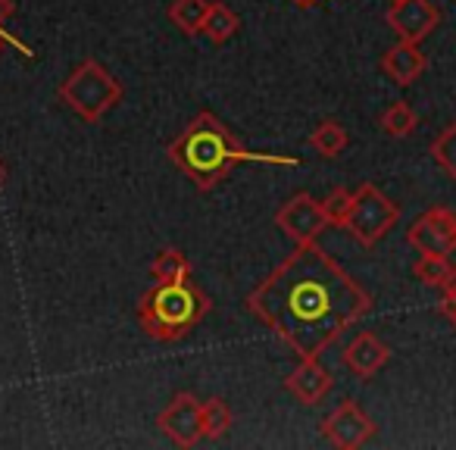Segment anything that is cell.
Returning <instances> with one entry per match:
<instances>
[{
    "label": "cell",
    "mask_w": 456,
    "mask_h": 450,
    "mask_svg": "<svg viewBox=\"0 0 456 450\" xmlns=\"http://www.w3.org/2000/svg\"><path fill=\"white\" fill-rule=\"evenodd\" d=\"M151 279L157 285H169V282H188L191 279V260L178 248H163L157 260L151 263Z\"/></svg>",
    "instance_id": "cell-15"
},
{
    "label": "cell",
    "mask_w": 456,
    "mask_h": 450,
    "mask_svg": "<svg viewBox=\"0 0 456 450\" xmlns=\"http://www.w3.org/2000/svg\"><path fill=\"white\" fill-rule=\"evenodd\" d=\"M447 319H450V323H453V325H456V313H450V316H447Z\"/></svg>",
    "instance_id": "cell-27"
},
{
    "label": "cell",
    "mask_w": 456,
    "mask_h": 450,
    "mask_svg": "<svg viewBox=\"0 0 456 450\" xmlns=\"http://www.w3.org/2000/svg\"><path fill=\"white\" fill-rule=\"evenodd\" d=\"M375 435V422L366 416L356 400H341L329 416L322 419V438L338 450H356Z\"/></svg>",
    "instance_id": "cell-8"
},
{
    "label": "cell",
    "mask_w": 456,
    "mask_h": 450,
    "mask_svg": "<svg viewBox=\"0 0 456 450\" xmlns=\"http://www.w3.org/2000/svg\"><path fill=\"white\" fill-rule=\"evenodd\" d=\"M444 298H441V313L444 316H450V313H456V266L453 273H450V279L444 282Z\"/></svg>",
    "instance_id": "cell-23"
},
{
    "label": "cell",
    "mask_w": 456,
    "mask_h": 450,
    "mask_svg": "<svg viewBox=\"0 0 456 450\" xmlns=\"http://www.w3.org/2000/svg\"><path fill=\"white\" fill-rule=\"evenodd\" d=\"M300 10H313V7H322V4H329V0H294Z\"/></svg>",
    "instance_id": "cell-25"
},
{
    "label": "cell",
    "mask_w": 456,
    "mask_h": 450,
    "mask_svg": "<svg viewBox=\"0 0 456 450\" xmlns=\"http://www.w3.org/2000/svg\"><path fill=\"white\" fill-rule=\"evenodd\" d=\"M60 101L85 122H101L122 101V85L94 57L82 60L60 85Z\"/></svg>",
    "instance_id": "cell-4"
},
{
    "label": "cell",
    "mask_w": 456,
    "mask_h": 450,
    "mask_svg": "<svg viewBox=\"0 0 456 450\" xmlns=\"http://www.w3.org/2000/svg\"><path fill=\"white\" fill-rule=\"evenodd\" d=\"M157 429L178 447H197L203 438L200 425V400L191 391H182L169 400L163 413L157 416Z\"/></svg>",
    "instance_id": "cell-9"
},
{
    "label": "cell",
    "mask_w": 456,
    "mask_h": 450,
    "mask_svg": "<svg viewBox=\"0 0 456 450\" xmlns=\"http://www.w3.org/2000/svg\"><path fill=\"white\" fill-rule=\"evenodd\" d=\"M285 388L306 406H316L329 397V391L335 388V375L319 363V356H306L300 360V366L285 379Z\"/></svg>",
    "instance_id": "cell-11"
},
{
    "label": "cell",
    "mask_w": 456,
    "mask_h": 450,
    "mask_svg": "<svg viewBox=\"0 0 456 450\" xmlns=\"http://www.w3.org/2000/svg\"><path fill=\"white\" fill-rule=\"evenodd\" d=\"M387 363H391V348L372 331H360L344 350V366L362 381L379 375V369H385Z\"/></svg>",
    "instance_id": "cell-12"
},
{
    "label": "cell",
    "mask_w": 456,
    "mask_h": 450,
    "mask_svg": "<svg viewBox=\"0 0 456 450\" xmlns=\"http://www.w3.org/2000/svg\"><path fill=\"white\" fill-rule=\"evenodd\" d=\"M391 4H394V0H391Z\"/></svg>",
    "instance_id": "cell-28"
},
{
    "label": "cell",
    "mask_w": 456,
    "mask_h": 450,
    "mask_svg": "<svg viewBox=\"0 0 456 450\" xmlns=\"http://www.w3.org/2000/svg\"><path fill=\"white\" fill-rule=\"evenodd\" d=\"M310 147L325 160L341 157V151L347 147V128H344L338 119L319 122V126L313 128V135H310Z\"/></svg>",
    "instance_id": "cell-16"
},
{
    "label": "cell",
    "mask_w": 456,
    "mask_h": 450,
    "mask_svg": "<svg viewBox=\"0 0 456 450\" xmlns=\"http://www.w3.org/2000/svg\"><path fill=\"white\" fill-rule=\"evenodd\" d=\"M248 310L300 360L322 356L354 323L372 310V294L316 241L297 244L260 285Z\"/></svg>",
    "instance_id": "cell-1"
},
{
    "label": "cell",
    "mask_w": 456,
    "mask_h": 450,
    "mask_svg": "<svg viewBox=\"0 0 456 450\" xmlns=\"http://www.w3.org/2000/svg\"><path fill=\"white\" fill-rule=\"evenodd\" d=\"M13 13H16V4H13V0H0V26H4V22H7Z\"/></svg>",
    "instance_id": "cell-24"
},
{
    "label": "cell",
    "mask_w": 456,
    "mask_h": 450,
    "mask_svg": "<svg viewBox=\"0 0 456 450\" xmlns=\"http://www.w3.org/2000/svg\"><path fill=\"white\" fill-rule=\"evenodd\" d=\"M431 157L456 182V119L450 126H444V132L431 141Z\"/></svg>",
    "instance_id": "cell-21"
},
{
    "label": "cell",
    "mask_w": 456,
    "mask_h": 450,
    "mask_svg": "<svg viewBox=\"0 0 456 450\" xmlns=\"http://www.w3.org/2000/svg\"><path fill=\"white\" fill-rule=\"evenodd\" d=\"M169 160L197 184L200 191H213L225 182L235 166L241 163H266V166H300L297 157L281 153H254L232 135V128L213 116L209 110L197 113L169 144Z\"/></svg>",
    "instance_id": "cell-2"
},
{
    "label": "cell",
    "mask_w": 456,
    "mask_h": 450,
    "mask_svg": "<svg viewBox=\"0 0 456 450\" xmlns=\"http://www.w3.org/2000/svg\"><path fill=\"white\" fill-rule=\"evenodd\" d=\"M379 66L394 85L406 88V85H412L425 70H428V57H425L422 47L412 45V41H397V45L387 47V51L381 53Z\"/></svg>",
    "instance_id": "cell-13"
},
{
    "label": "cell",
    "mask_w": 456,
    "mask_h": 450,
    "mask_svg": "<svg viewBox=\"0 0 456 450\" xmlns=\"http://www.w3.org/2000/svg\"><path fill=\"white\" fill-rule=\"evenodd\" d=\"M387 26L397 35V41H412L419 45L441 26V10L428 0H394L387 10Z\"/></svg>",
    "instance_id": "cell-10"
},
{
    "label": "cell",
    "mask_w": 456,
    "mask_h": 450,
    "mask_svg": "<svg viewBox=\"0 0 456 450\" xmlns=\"http://www.w3.org/2000/svg\"><path fill=\"white\" fill-rule=\"evenodd\" d=\"M453 266H450V257H435V254H422L412 263V275H416L422 285L428 288H444V282L450 279Z\"/></svg>",
    "instance_id": "cell-20"
},
{
    "label": "cell",
    "mask_w": 456,
    "mask_h": 450,
    "mask_svg": "<svg viewBox=\"0 0 456 450\" xmlns=\"http://www.w3.org/2000/svg\"><path fill=\"white\" fill-rule=\"evenodd\" d=\"M4 178H7V166L0 163V184H4Z\"/></svg>",
    "instance_id": "cell-26"
},
{
    "label": "cell",
    "mask_w": 456,
    "mask_h": 450,
    "mask_svg": "<svg viewBox=\"0 0 456 450\" xmlns=\"http://www.w3.org/2000/svg\"><path fill=\"white\" fill-rule=\"evenodd\" d=\"M322 209H325V216H329L331 225H344V219H347L350 209H354V191L335 188V191H331V194L322 200Z\"/></svg>",
    "instance_id": "cell-22"
},
{
    "label": "cell",
    "mask_w": 456,
    "mask_h": 450,
    "mask_svg": "<svg viewBox=\"0 0 456 450\" xmlns=\"http://www.w3.org/2000/svg\"><path fill=\"white\" fill-rule=\"evenodd\" d=\"M207 13H209V0H172L169 4V22L182 35H188V38L203 32Z\"/></svg>",
    "instance_id": "cell-14"
},
{
    "label": "cell",
    "mask_w": 456,
    "mask_h": 450,
    "mask_svg": "<svg viewBox=\"0 0 456 450\" xmlns=\"http://www.w3.org/2000/svg\"><path fill=\"white\" fill-rule=\"evenodd\" d=\"M379 126L385 128L387 138H410L419 126V116H416V110H412L410 101H394L391 107L381 113Z\"/></svg>",
    "instance_id": "cell-19"
},
{
    "label": "cell",
    "mask_w": 456,
    "mask_h": 450,
    "mask_svg": "<svg viewBox=\"0 0 456 450\" xmlns=\"http://www.w3.org/2000/svg\"><path fill=\"white\" fill-rule=\"evenodd\" d=\"M241 20H238L235 10H228L225 4H209V13L203 20V35H207L213 45H225L228 38H235Z\"/></svg>",
    "instance_id": "cell-17"
},
{
    "label": "cell",
    "mask_w": 456,
    "mask_h": 450,
    "mask_svg": "<svg viewBox=\"0 0 456 450\" xmlns=\"http://www.w3.org/2000/svg\"><path fill=\"white\" fill-rule=\"evenodd\" d=\"M397 219H400L397 203H394L385 191L375 188L372 182H366L356 188L354 209H350V216L344 219L341 229L347 232L356 244H362V248H375V244L397 225Z\"/></svg>",
    "instance_id": "cell-5"
},
{
    "label": "cell",
    "mask_w": 456,
    "mask_h": 450,
    "mask_svg": "<svg viewBox=\"0 0 456 450\" xmlns=\"http://www.w3.org/2000/svg\"><path fill=\"white\" fill-rule=\"evenodd\" d=\"M235 416H232V406L225 404L222 397H209L200 404V425H203V438L209 441H219V438L228 435Z\"/></svg>",
    "instance_id": "cell-18"
},
{
    "label": "cell",
    "mask_w": 456,
    "mask_h": 450,
    "mask_svg": "<svg viewBox=\"0 0 456 450\" xmlns=\"http://www.w3.org/2000/svg\"><path fill=\"white\" fill-rule=\"evenodd\" d=\"M406 241L419 254H456V213L450 207H431L406 229Z\"/></svg>",
    "instance_id": "cell-7"
},
{
    "label": "cell",
    "mask_w": 456,
    "mask_h": 450,
    "mask_svg": "<svg viewBox=\"0 0 456 450\" xmlns=\"http://www.w3.org/2000/svg\"><path fill=\"white\" fill-rule=\"evenodd\" d=\"M275 225L291 238L294 244H313L331 222L322 209V200H316L313 194H294L275 209Z\"/></svg>",
    "instance_id": "cell-6"
},
{
    "label": "cell",
    "mask_w": 456,
    "mask_h": 450,
    "mask_svg": "<svg viewBox=\"0 0 456 450\" xmlns=\"http://www.w3.org/2000/svg\"><path fill=\"white\" fill-rule=\"evenodd\" d=\"M209 307H213L209 298L191 279L153 285L138 304V323L147 338L159 344H175L197 329Z\"/></svg>",
    "instance_id": "cell-3"
}]
</instances>
